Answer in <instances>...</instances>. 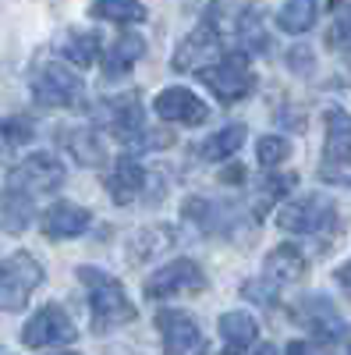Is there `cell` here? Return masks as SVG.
<instances>
[{
	"instance_id": "cell-1",
	"label": "cell",
	"mask_w": 351,
	"mask_h": 355,
	"mask_svg": "<svg viewBox=\"0 0 351 355\" xmlns=\"http://www.w3.org/2000/svg\"><path fill=\"white\" fill-rule=\"evenodd\" d=\"M78 281L89 291V306H93V327L96 331H110L117 323H132L135 320V306L125 295L121 281L110 277L100 266H78Z\"/></svg>"
},
{
	"instance_id": "cell-2",
	"label": "cell",
	"mask_w": 351,
	"mask_h": 355,
	"mask_svg": "<svg viewBox=\"0 0 351 355\" xmlns=\"http://www.w3.org/2000/svg\"><path fill=\"white\" fill-rule=\"evenodd\" d=\"M43 284V263L28 252H11L0 259V313H18L28 306V295Z\"/></svg>"
},
{
	"instance_id": "cell-3",
	"label": "cell",
	"mask_w": 351,
	"mask_h": 355,
	"mask_svg": "<svg viewBox=\"0 0 351 355\" xmlns=\"http://www.w3.org/2000/svg\"><path fill=\"white\" fill-rule=\"evenodd\" d=\"M28 89H33V100L39 107H78L85 89H82V78L57 64V61H46L33 71V78H28Z\"/></svg>"
},
{
	"instance_id": "cell-4",
	"label": "cell",
	"mask_w": 351,
	"mask_h": 355,
	"mask_svg": "<svg viewBox=\"0 0 351 355\" xmlns=\"http://www.w3.org/2000/svg\"><path fill=\"white\" fill-rule=\"evenodd\" d=\"M337 220V206L330 196H298V199H291L280 206V214H277V224L280 231H291V234H316V231H323Z\"/></svg>"
},
{
	"instance_id": "cell-5",
	"label": "cell",
	"mask_w": 351,
	"mask_h": 355,
	"mask_svg": "<svg viewBox=\"0 0 351 355\" xmlns=\"http://www.w3.org/2000/svg\"><path fill=\"white\" fill-rule=\"evenodd\" d=\"M202 82L213 89V96L220 103H238L255 89V75L249 68L245 53H231V57H224V61L202 68Z\"/></svg>"
},
{
	"instance_id": "cell-6",
	"label": "cell",
	"mask_w": 351,
	"mask_h": 355,
	"mask_svg": "<svg viewBox=\"0 0 351 355\" xmlns=\"http://www.w3.org/2000/svg\"><path fill=\"white\" fill-rule=\"evenodd\" d=\"M61 185H64V164L50 153H33L8 171V189L25 192V196L57 192Z\"/></svg>"
},
{
	"instance_id": "cell-7",
	"label": "cell",
	"mask_w": 351,
	"mask_h": 355,
	"mask_svg": "<svg viewBox=\"0 0 351 355\" xmlns=\"http://www.w3.org/2000/svg\"><path fill=\"white\" fill-rule=\"evenodd\" d=\"M78 338L75 331V320L61 309V306H43L33 313V320L25 323V331H21V341L28 348H46V345H71Z\"/></svg>"
},
{
	"instance_id": "cell-8",
	"label": "cell",
	"mask_w": 351,
	"mask_h": 355,
	"mask_svg": "<svg viewBox=\"0 0 351 355\" xmlns=\"http://www.w3.org/2000/svg\"><path fill=\"white\" fill-rule=\"evenodd\" d=\"M206 288V274L195 259H174L153 277H145V299H170L181 291H202Z\"/></svg>"
},
{
	"instance_id": "cell-9",
	"label": "cell",
	"mask_w": 351,
	"mask_h": 355,
	"mask_svg": "<svg viewBox=\"0 0 351 355\" xmlns=\"http://www.w3.org/2000/svg\"><path fill=\"white\" fill-rule=\"evenodd\" d=\"M156 327L163 334V352L167 355H202L206 352V338H202L199 323L181 309L156 313Z\"/></svg>"
},
{
	"instance_id": "cell-10",
	"label": "cell",
	"mask_w": 351,
	"mask_h": 355,
	"mask_svg": "<svg viewBox=\"0 0 351 355\" xmlns=\"http://www.w3.org/2000/svg\"><path fill=\"white\" fill-rule=\"evenodd\" d=\"M220 53V36H217V25L213 21H199L192 33L178 43L170 57V68L174 71H202L210 68V61Z\"/></svg>"
},
{
	"instance_id": "cell-11",
	"label": "cell",
	"mask_w": 351,
	"mask_h": 355,
	"mask_svg": "<svg viewBox=\"0 0 351 355\" xmlns=\"http://www.w3.org/2000/svg\"><path fill=\"white\" fill-rule=\"evenodd\" d=\"M96 121L107 125L121 142H132L145 128V110H142V103H138L135 93H125V96H117V100L96 103Z\"/></svg>"
},
{
	"instance_id": "cell-12",
	"label": "cell",
	"mask_w": 351,
	"mask_h": 355,
	"mask_svg": "<svg viewBox=\"0 0 351 355\" xmlns=\"http://www.w3.org/2000/svg\"><path fill=\"white\" fill-rule=\"evenodd\" d=\"M153 110L160 121H170V125H202L210 117V107L185 85H170L163 93H156Z\"/></svg>"
},
{
	"instance_id": "cell-13",
	"label": "cell",
	"mask_w": 351,
	"mask_h": 355,
	"mask_svg": "<svg viewBox=\"0 0 351 355\" xmlns=\"http://www.w3.org/2000/svg\"><path fill=\"white\" fill-rule=\"evenodd\" d=\"M89 224H93V214L85 210V206H78V202H68V199L53 202L50 210L43 214V234L53 239V242L78 239V234L89 231Z\"/></svg>"
},
{
	"instance_id": "cell-14",
	"label": "cell",
	"mask_w": 351,
	"mask_h": 355,
	"mask_svg": "<svg viewBox=\"0 0 351 355\" xmlns=\"http://www.w3.org/2000/svg\"><path fill=\"white\" fill-rule=\"evenodd\" d=\"M327 142H323V167L327 171H341L351 160V114L341 107L327 110Z\"/></svg>"
},
{
	"instance_id": "cell-15",
	"label": "cell",
	"mask_w": 351,
	"mask_h": 355,
	"mask_svg": "<svg viewBox=\"0 0 351 355\" xmlns=\"http://www.w3.org/2000/svg\"><path fill=\"white\" fill-rule=\"evenodd\" d=\"M145 57V40L138 33H125L110 43V50L103 53V75L107 78H125L138 61Z\"/></svg>"
},
{
	"instance_id": "cell-16",
	"label": "cell",
	"mask_w": 351,
	"mask_h": 355,
	"mask_svg": "<svg viewBox=\"0 0 351 355\" xmlns=\"http://www.w3.org/2000/svg\"><path fill=\"white\" fill-rule=\"evenodd\" d=\"M142 189H145V167L135 164V160H128V157L117 160L114 171L107 174V192H110V199H114L117 206L135 202Z\"/></svg>"
},
{
	"instance_id": "cell-17",
	"label": "cell",
	"mask_w": 351,
	"mask_h": 355,
	"mask_svg": "<svg viewBox=\"0 0 351 355\" xmlns=\"http://www.w3.org/2000/svg\"><path fill=\"white\" fill-rule=\"evenodd\" d=\"M220 338H224V352L227 355H242L249 345H255L259 327H255V320L249 313L234 309V313H224L220 316Z\"/></svg>"
},
{
	"instance_id": "cell-18",
	"label": "cell",
	"mask_w": 351,
	"mask_h": 355,
	"mask_svg": "<svg viewBox=\"0 0 351 355\" xmlns=\"http://www.w3.org/2000/svg\"><path fill=\"white\" fill-rule=\"evenodd\" d=\"M302 274H305V256H302L295 245H277V249L267 256V277H262V281H270V284L277 288V284L298 281Z\"/></svg>"
},
{
	"instance_id": "cell-19",
	"label": "cell",
	"mask_w": 351,
	"mask_h": 355,
	"mask_svg": "<svg viewBox=\"0 0 351 355\" xmlns=\"http://www.w3.org/2000/svg\"><path fill=\"white\" fill-rule=\"evenodd\" d=\"M33 220V196L15 192V189H0V227L21 234Z\"/></svg>"
},
{
	"instance_id": "cell-20",
	"label": "cell",
	"mask_w": 351,
	"mask_h": 355,
	"mask_svg": "<svg viewBox=\"0 0 351 355\" xmlns=\"http://www.w3.org/2000/svg\"><path fill=\"white\" fill-rule=\"evenodd\" d=\"M64 146H68V153H71L82 167H103V164H107L103 142H100V135L89 132V128H71V132H64Z\"/></svg>"
},
{
	"instance_id": "cell-21",
	"label": "cell",
	"mask_w": 351,
	"mask_h": 355,
	"mask_svg": "<svg viewBox=\"0 0 351 355\" xmlns=\"http://www.w3.org/2000/svg\"><path fill=\"white\" fill-rule=\"evenodd\" d=\"M89 15L96 21H117V25H135V21H145V4L142 0H93Z\"/></svg>"
},
{
	"instance_id": "cell-22",
	"label": "cell",
	"mask_w": 351,
	"mask_h": 355,
	"mask_svg": "<svg viewBox=\"0 0 351 355\" xmlns=\"http://www.w3.org/2000/svg\"><path fill=\"white\" fill-rule=\"evenodd\" d=\"M316 15H319V4L316 0H284V8L277 15V25L291 36H302L316 25Z\"/></svg>"
},
{
	"instance_id": "cell-23",
	"label": "cell",
	"mask_w": 351,
	"mask_h": 355,
	"mask_svg": "<svg viewBox=\"0 0 351 355\" xmlns=\"http://www.w3.org/2000/svg\"><path fill=\"white\" fill-rule=\"evenodd\" d=\"M128 249H132V259H135V263L153 259L156 252L170 249V227H163V224H145V227H138V231L132 234Z\"/></svg>"
},
{
	"instance_id": "cell-24",
	"label": "cell",
	"mask_w": 351,
	"mask_h": 355,
	"mask_svg": "<svg viewBox=\"0 0 351 355\" xmlns=\"http://www.w3.org/2000/svg\"><path fill=\"white\" fill-rule=\"evenodd\" d=\"M245 142V125H224L220 132H213L206 142L199 146V153L206 160H231L234 153L242 150Z\"/></svg>"
},
{
	"instance_id": "cell-25",
	"label": "cell",
	"mask_w": 351,
	"mask_h": 355,
	"mask_svg": "<svg viewBox=\"0 0 351 355\" xmlns=\"http://www.w3.org/2000/svg\"><path fill=\"white\" fill-rule=\"evenodd\" d=\"M181 217H185V220H192V224H195V227H202V231H220V227L227 224V210H224V206H220V202H213V199H199V196L185 199Z\"/></svg>"
},
{
	"instance_id": "cell-26",
	"label": "cell",
	"mask_w": 351,
	"mask_h": 355,
	"mask_svg": "<svg viewBox=\"0 0 351 355\" xmlns=\"http://www.w3.org/2000/svg\"><path fill=\"white\" fill-rule=\"evenodd\" d=\"M61 57H64V61H71L75 68L96 64V57H100V40H96V33H68L64 43H61Z\"/></svg>"
},
{
	"instance_id": "cell-27",
	"label": "cell",
	"mask_w": 351,
	"mask_h": 355,
	"mask_svg": "<svg viewBox=\"0 0 351 355\" xmlns=\"http://www.w3.org/2000/svg\"><path fill=\"white\" fill-rule=\"evenodd\" d=\"M305 323H309L316 334H323V338H341V334H344L341 316H337L334 306L323 302V299H309V302H305Z\"/></svg>"
},
{
	"instance_id": "cell-28",
	"label": "cell",
	"mask_w": 351,
	"mask_h": 355,
	"mask_svg": "<svg viewBox=\"0 0 351 355\" xmlns=\"http://www.w3.org/2000/svg\"><path fill=\"white\" fill-rule=\"evenodd\" d=\"M295 182L298 178L295 174H273V178H267V182L259 185V199H255V217H262L270 210V206L277 202V199H284L291 189H295Z\"/></svg>"
},
{
	"instance_id": "cell-29",
	"label": "cell",
	"mask_w": 351,
	"mask_h": 355,
	"mask_svg": "<svg viewBox=\"0 0 351 355\" xmlns=\"http://www.w3.org/2000/svg\"><path fill=\"white\" fill-rule=\"evenodd\" d=\"M330 46L351 53V0H334V25H330Z\"/></svg>"
},
{
	"instance_id": "cell-30",
	"label": "cell",
	"mask_w": 351,
	"mask_h": 355,
	"mask_svg": "<svg viewBox=\"0 0 351 355\" xmlns=\"http://www.w3.org/2000/svg\"><path fill=\"white\" fill-rule=\"evenodd\" d=\"M238 40H242V46H245L249 53H255L259 46H267V33H262V15H259L255 8H249V11L242 15V21H238Z\"/></svg>"
},
{
	"instance_id": "cell-31",
	"label": "cell",
	"mask_w": 351,
	"mask_h": 355,
	"mask_svg": "<svg viewBox=\"0 0 351 355\" xmlns=\"http://www.w3.org/2000/svg\"><path fill=\"white\" fill-rule=\"evenodd\" d=\"M287 153H291V142H287L284 135H262L259 146H255V157H259L262 167H277V164H284Z\"/></svg>"
},
{
	"instance_id": "cell-32",
	"label": "cell",
	"mask_w": 351,
	"mask_h": 355,
	"mask_svg": "<svg viewBox=\"0 0 351 355\" xmlns=\"http://www.w3.org/2000/svg\"><path fill=\"white\" fill-rule=\"evenodd\" d=\"M0 139H4V146H21L33 139V121L28 117H4L0 121Z\"/></svg>"
},
{
	"instance_id": "cell-33",
	"label": "cell",
	"mask_w": 351,
	"mask_h": 355,
	"mask_svg": "<svg viewBox=\"0 0 351 355\" xmlns=\"http://www.w3.org/2000/svg\"><path fill=\"white\" fill-rule=\"evenodd\" d=\"M287 64L295 68V71H312V50L309 46H295L287 53Z\"/></svg>"
},
{
	"instance_id": "cell-34",
	"label": "cell",
	"mask_w": 351,
	"mask_h": 355,
	"mask_svg": "<svg viewBox=\"0 0 351 355\" xmlns=\"http://www.w3.org/2000/svg\"><path fill=\"white\" fill-rule=\"evenodd\" d=\"M220 182H224V185H231V182H234V185H238V182H245V167H238V164L224 167V171H220Z\"/></svg>"
},
{
	"instance_id": "cell-35",
	"label": "cell",
	"mask_w": 351,
	"mask_h": 355,
	"mask_svg": "<svg viewBox=\"0 0 351 355\" xmlns=\"http://www.w3.org/2000/svg\"><path fill=\"white\" fill-rule=\"evenodd\" d=\"M287 355H319V352H316V345H309V341H291V345H287Z\"/></svg>"
},
{
	"instance_id": "cell-36",
	"label": "cell",
	"mask_w": 351,
	"mask_h": 355,
	"mask_svg": "<svg viewBox=\"0 0 351 355\" xmlns=\"http://www.w3.org/2000/svg\"><path fill=\"white\" fill-rule=\"evenodd\" d=\"M337 281H341V288H344V291H351V263L337 270Z\"/></svg>"
},
{
	"instance_id": "cell-37",
	"label": "cell",
	"mask_w": 351,
	"mask_h": 355,
	"mask_svg": "<svg viewBox=\"0 0 351 355\" xmlns=\"http://www.w3.org/2000/svg\"><path fill=\"white\" fill-rule=\"evenodd\" d=\"M252 355H277V348H273V345H259Z\"/></svg>"
},
{
	"instance_id": "cell-38",
	"label": "cell",
	"mask_w": 351,
	"mask_h": 355,
	"mask_svg": "<svg viewBox=\"0 0 351 355\" xmlns=\"http://www.w3.org/2000/svg\"><path fill=\"white\" fill-rule=\"evenodd\" d=\"M61 355H75V352H61Z\"/></svg>"
}]
</instances>
